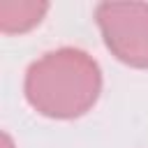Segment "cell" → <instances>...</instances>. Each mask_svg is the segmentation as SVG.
I'll return each instance as SVG.
<instances>
[{
    "mask_svg": "<svg viewBox=\"0 0 148 148\" xmlns=\"http://www.w3.org/2000/svg\"><path fill=\"white\" fill-rule=\"evenodd\" d=\"M102 92L97 60L74 46H62L37 58L23 79L28 104L56 120H72L88 113Z\"/></svg>",
    "mask_w": 148,
    "mask_h": 148,
    "instance_id": "obj_1",
    "label": "cell"
},
{
    "mask_svg": "<svg viewBox=\"0 0 148 148\" xmlns=\"http://www.w3.org/2000/svg\"><path fill=\"white\" fill-rule=\"evenodd\" d=\"M95 21L120 62L148 69V2H99Z\"/></svg>",
    "mask_w": 148,
    "mask_h": 148,
    "instance_id": "obj_2",
    "label": "cell"
},
{
    "mask_svg": "<svg viewBox=\"0 0 148 148\" xmlns=\"http://www.w3.org/2000/svg\"><path fill=\"white\" fill-rule=\"evenodd\" d=\"M49 2L42 0H5L0 2V30L5 35H23L42 23Z\"/></svg>",
    "mask_w": 148,
    "mask_h": 148,
    "instance_id": "obj_3",
    "label": "cell"
},
{
    "mask_svg": "<svg viewBox=\"0 0 148 148\" xmlns=\"http://www.w3.org/2000/svg\"><path fill=\"white\" fill-rule=\"evenodd\" d=\"M0 148H14V141H12V136L7 132H2V146Z\"/></svg>",
    "mask_w": 148,
    "mask_h": 148,
    "instance_id": "obj_4",
    "label": "cell"
}]
</instances>
